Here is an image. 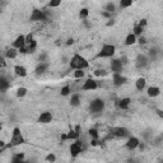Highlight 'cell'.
<instances>
[{
	"mask_svg": "<svg viewBox=\"0 0 163 163\" xmlns=\"http://www.w3.org/2000/svg\"><path fill=\"white\" fill-rule=\"evenodd\" d=\"M103 108H105V102H103L102 100H100V98L93 100V101L91 102V105H89V110H91V112H94V114L103 111Z\"/></svg>",
	"mask_w": 163,
	"mask_h": 163,
	"instance_id": "cell-5",
	"label": "cell"
},
{
	"mask_svg": "<svg viewBox=\"0 0 163 163\" xmlns=\"http://www.w3.org/2000/svg\"><path fill=\"white\" fill-rule=\"evenodd\" d=\"M69 150H70L71 157H78V156L82 153V150H83L80 142H78V140H75L74 143H71V145H70Z\"/></svg>",
	"mask_w": 163,
	"mask_h": 163,
	"instance_id": "cell-6",
	"label": "cell"
},
{
	"mask_svg": "<svg viewBox=\"0 0 163 163\" xmlns=\"http://www.w3.org/2000/svg\"><path fill=\"white\" fill-rule=\"evenodd\" d=\"M106 74H107V71L106 70H101V69L94 71V75H97V77H103V75H106Z\"/></svg>",
	"mask_w": 163,
	"mask_h": 163,
	"instance_id": "cell-36",
	"label": "cell"
},
{
	"mask_svg": "<svg viewBox=\"0 0 163 163\" xmlns=\"http://www.w3.org/2000/svg\"><path fill=\"white\" fill-rule=\"evenodd\" d=\"M147 94L149 97H157V96L161 94V89L158 88V87H156V85H152V87H149V88L147 89Z\"/></svg>",
	"mask_w": 163,
	"mask_h": 163,
	"instance_id": "cell-16",
	"label": "cell"
},
{
	"mask_svg": "<svg viewBox=\"0 0 163 163\" xmlns=\"http://www.w3.org/2000/svg\"><path fill=\"white\" fill-rule=\"evenodd\" d=\"M102 17H105V18H111L112 15H111V13H108V12H106V10H105V12H102Z\"/></svg>",
	"mask_w": 163,
	"mask_h": 163,
	"instance_id": "cell-37",
	"label": "cell"
},
{
	"mask_svg": "<svg viewBox=\"0 0 163 163\" xmlns=\"http://www.w3.org/2000/svg\"><path fill=\"white\" fill-rule=\"evenodd\" d=\"M139 145H140V142H139V139H138L136 136H129L127 142H126V144H125V147H126L129 150H134V149H136Z\"/></svg>",
	"mask_w": 163,
	"mask_h": 163,
	"instance_id": "cell-8",
	"label": "cell"
},
{
	"mask_svg": "<svg viewBox=\"0 0 163 163\" xmlns=\"http://www.w3.org/2000/svg\"><path fill=\"white\" fill-rule=\"evenodd\" d=\"M26 163H27V162H26Z\"/></svg>",
	"mask_w": 163,
	"mask_h": 163,
	"instance_id": "cell-42",
	"label": "cell"
},
{
	"mask_svg": "<svg viewBox=\"0 0 163 163\" xmlns=\"http://www.w3.org/2000/svg\"><path fill=\"white\" fill-rule=\"evenodd\" d=\"M115 9H116V6H115V4L112 2H110V3L106 4V12L112 13V12H115Z\"/></svg>",
	"mask_w": 163,
	"mask_h": 163,
	"instance_id": "cell-30",
	"label": "cell"
},
{
	"mask_svg": "<svg viewBox=\"0 0 163 163\" xmlns=\"http://www.w3.org/2000/svg\"><path fill=\"white\" fill-rule=\"evenodd\" d=\"M134 43H136V36L131 32V33H129L126 36V38H125V45L126 46H131V45H134Z\"/></svg>",
	"mask_w": 163,
	"mask_h": 163,
	"instance_id": "cell-17",
	"label": "cell"
},
{
	"mask_svg": "<svg viewBox=\"0 0 163 163\" xmlns=\"http://www.w3.org/2000/svg\"><path fill=\"white\" fill-rule=\"evenodd\" d=\"M47 68H49V64L47 62H40L38 64V66L36 68V74L37 75H41V74H43V73H45L46 70H47Z\"/></svg>",
	"mask_w": 163,
	"mask_h": 163,
	"instance_id": "cell-18",
	"label": "cell"
},
{
	"mask_svg": "<svg viewBox=\"0 0 163 163\" xmlns=\"http://www.w3.org/2000/svg\"><path fill=\"white\" fill-rule=\"evenodd\" d=\"M60 93H61V96H64V97L69 96V94H70V87H69V85H65V87H62Z\"/></svg>",
	"mask_w": 163,
	"mask_h": 163,
	"instance_id": "cell-31",
	"label": "cell"
},
{
	"mask_svg": "<svg viewBox=\"0 0 163 163\" xmlns=\"http://www.w3.org/2000/svg\"><path fill=\"white\" fill-rule=\"evenodd\" d=\"M112 80H114V84L116 87H121L122 84L126 83V78L124 77L122 74H112Z\"/></svg>",
	"mask_w": 163,
	"mask_h": 163,
	"instance_id": "cell-14",
	"label": "cell"
},
{
	"mask_svg": "<svg viewBox=\"0 0 163 163\" xmlns=\"http://www.w3.org/2000/svg\"><path fill=\"white\" fill-rule=\"evenodd\" d=\"M73 43H74V40L73 38H69L68 42H66V45H73Z\"/></svg>",
	"mask_w": 163,
	"mask_h": 163,
	"instance_id": "cell-39",
	"label": "cell"
},
{
	"mask_svg": "<svg viewBox=\"0 0 163 163\" xmlns=\"http://www.w3.org/2000/svg\"><path fill=\"white\" fill-rule=\"evenodd\" d=\"M83 77H84V71L83 70H74V78L80 79Z\"/></svg>",
	"mask_w": 163,
	"mask_h": 163,
	"instance_id": "cell-33",
	"label": "cell"
},
{
	"mask_svg": "<svg viewBox=\"0 0 163 163\" xmlns=\"http://www.w3.org/2000/svg\"><path fill=\"white\" fill-rule=\"evenodd\" d=\"M157 112H158V115H159L161 117H163V112H162V111H157Z\"/></svg>",
	"mask_w": 163,
	"mask_h": 163,
	"instance_id": "cell-41",
	"label": "cell"
},
{
	"mask_svg": "<svg viewBox=\"0 0 163 163\" xmlns=\"http://www.w3.org/2000/svg\"><path fill=\"white\" fill-rule=\"evenodd\" d=\"M27 94V88H24V87H20V88L17 89V97H24Z\"/></svg>",
	"mask_w": 163,
	"mask_h": 163,
	"instance_id": "cell-28",
	"label": "cell"
},
{
	"mask_svg": "<svg viewBox=\"0 0 163 163\" xmlns=\"http://www.w3.org/2000/svg\"><path fill=\"white\" fill-rule=\"evenodd\" d=\"M70 68L74 70H84L87 68H89V62L87 61L85 58H83L79 54H75L70 60Z\"/></svg>",
	"mask_w": 163,
	"mask_h": 163,
	"instance_id": "cell-1",
	"label": "cell"
},
{
	"mask_svg": "<svg viewBox=\"0 0 163 163\" xmlns=\"http://www.w3.org/2000/svg\"><path fill=\"white\" fill-rule=\"evenodd\" d=\"M130 102L131 101H130V98H127V97L126 98H121L118 101V107H120L121 110H127L129 106H130Z\"/></svg>",
	"mask_w": 163,
	"mask_h": 163,
	"instance_id": "cell-22",
	"label": "cell"
},
{
	"mask_svg": "<svg viewBox=\"0 0 163 163\" xmlns=\"http://www.w3.org/2000/svg\"><path fill=\"white\" fill-rule=\"evenodd\" d=\"M89 136L92 138V140H97L98 139V131H97L96 129H89Z\"/></svg>",
	"mask_w": 163,
	"mask_h": 163,
	"instance_id": "cell-29",
	"label": "cell"
},
{
	"mask_svg": "<svg viewBox=\"0 0 163 163\" xmlns=\"http://www.w3.org/2000/svg\"><path fill=\"white\" fill-rule=\"evenodd\" d=\"M36 49H37V42L33 40L31 43H28L27 45V50H28V54H32V52H35L36 51Z\"/></svg>",
	"mask_w": 163,
	"mask_h": 163,
	"instance_id": "cell-26",
	"label": "cell"
},
{
	"mask_svg": "<svg viewBox=\"0 0 163 163\" xmlns=\"http://www.w3.org/2000/svg\"><path fill=\"white\" fill-rule=\"evenodd\" d=\"M79 134H80V133H78L77 130H73V129H71L66 135H68V139H70V140H77V139L79 138Z\"/></svg>",
	"mask_w": 163,
	"mask_h": 163,
	"instance_id": "cell-24",
	"label": "cell"
},
{
	"mask_svg": "<svg viewBox=\"0 0 163 163\" xmlns=\"http://www.w3.org/2000/svg\"><path fill=\"white\" fill-rule=\"evenodd\" d=\"M143 29H144V28H143L142 26H140L139 23H136V24L134 26V28H133V33L138 37V36H140V35L143 33Z\"/></svg>",
	"mask_w": 163,
	"mask_h": 163,
	"instance_id": "cell-25",
	"label": "cell"
},
{
	"mask_svg": "<svg viewBox=\"0 0 163 163\" xmlns=\"http://www.w3.org/2000/svg\"><path fill=\"white\" fill-rule=\"evenodd\" d=\"M135 65L138 69H143L148 65V58L143 54H140V55L136 56V60H135Z\"/></svg>",
	"mask_w": 163,
	"mask_h": 163,
	"instance_id": "cell-11",
	"label": "cell"
},
{
	"mask_svg": "<svg viewBox=\"0 0 163 163\" xmlns=\"http://www.w3.org/2000/svg\"><path fill=\"white\" fill-rule=\"evenodd\" d=\"M46 161H47V162H50V163H54V162L56 161V157H55V154H52V153L47 154V156H46Z\"/></svg>",
	"mask_w": 163,
	"mask_h": 163,
	"instance_id": "cell-35",
	"label": "cell"
},
{
	"mask_svg": "<svg viewBox=\"0 0 163 163\" xmlns=\"http://www.w3.org/2000/svg\"><path fill=\"white\" fill-rule=\"evenodd\" d=\"M131 5H133L131 0H121V2H120V6L121 8H129V6H131Z\"/></svg>",
	"mask_w": 163,
	"mask_h": 163,
	"instance_id": "cell-32",
	"label": "cell"
},
{
	"mask_svg": "<svg viewBox=\"0 0 163 163\" xmlns=\"http://www.w3.org/2000/svg\"><path fill=\"white\" fill-rule=\"evenodd\" d=\"M29 20L31 22H46L47 20V14L43 12V10H40V9L36 8V9L32 10Z\"/></svg>",
	"mask_w": 163,
	"mask_h": 163,
	"instance_id": "cell-3",
	"label": "cell"
},
{
	"mask_svg": "<svg viewBox=\"0 0 163 163\" xmlns=\"http://www.w3.org/2000/svg\"><path fill=\"white\" fill-rule=\"evenodd\" d=\"M24 143V138L22 135L20 130L18 127L13 129V134H12V139H10V147H17Z\"/></svg>",
	"mask_w": 163,
	"mask_h": 163,
	"instance_id": "cell-2",
	"label": "cell"
},
{
	"mask_svg": "<svg viewBox=\"0 0 163 163\" xmlns=\"http://www.w3.org/2000/svg\"><path fill=\"white\" fill-rule=\"evenodd\" d=\"M115 50L114 45H103L101 51L97 54V58H111L115 55Z\"/></svg>",
	"mask_w": 163,
	"mask_h": 163,
	"instance_id": "cell-4",
	"label": "cell"
},
{
	"mask_svg": "<svg viewBox=\"0 0 163 163\" xmlns=\"http://www.w3.org/2000/svg\"><path fill=\"white\" fill-rule=\"evenodd\" d=\"M60 4H61L60 0H52V2L49 3V6H50V8H56V6H59Z\"/></svg>",
	"mask_w": 163,
	"mask_h": 163,
	"instance_id": "cell-34",
	"label": "cell"
},
{
	"mask_svg": "<svg viewBox=\"0 0 163 163\" xmlns=\"http://www.w3.org/2000/svg\"><path fill=\"white\" fill-rule=\"evenodd\" d=\"M114 135L116 138H126L130 135L129 130L126 127H115L114 129Z\"/></svg>",
	"mask_w": 163,
	"mask_h": 163,
	"instance_id": "cell-13",
	"label": "cell"
},
{
	"mask_svg": "<svg viewBox=\"0 0 163 163\" xmlns=\"http://www.w3.org/2000/svg\"><path fill=\"white\" fill-rule=\"evenodd\" d=\"M9 87H10V84H9V82L6 80L5 77H2V78H0V91H2V92L4 93V92L8 91Z\"/></svg>",
	"mask_w": 163,
	"mask_h": 163,
	"instance_id": "cell-20",
	"label": "cell"
},
{
	"mask_svg": "<svg viewBox=\"0 0 163 163\" xmlns=\"http://www.w3.org/2000/svg\"><path fill=\"white\" fill-rule=\"evenodd\" d=\"M139 24H140V26H142V27L144 28V27L147 26V19H140V22H139Z\"/></svg>",
	"mask_w": 163,
	"mask_h": 163,
	"instance_id": "cell-38",
	"label": "cell"
},
{
	"mask_svg": "<svg viewBox=\"0 0 163 163\" xmlns=\"http://www.w3.org/2000/svg\"><path fill=\"white\" fill-rule=\"evenodd\" d=\"M27 46V41H26V36L24 35H19L15 40H14V42H13V46L12 47H14V49H17V50H19V49H22V47H26Z\"/></svg>",
	"mask_w": 163,
	"mask_h": 163,
	"instance_id": "cell-7",
	"label": "cell"
},
{
	"mask_svg": "<svg viewBox=\"0 0 163 163\" xmlns=\"http://www.w3.org/2000/svg\"><path fill=\"white\" fill-rule=\"evenodd\" d=\"M139 42H140V43H145L147 41H145V38H143V37H142V38H139Z\"/></svg>",
	"mask_w": 163,
	"mask_h": 163,
	"instance_id": "cell-40",
	"label": "cell"
},
{
	"mask_svg": "<svg viewBox=\"0 0 163 163\" xmlns=\"http://www.w3.org/2000/svg\"><path fill=\"white\" fill-rule=\"evenodd\" d=\"M14 73H15V75L22 77V78L27 77V69L24 66H22V65H15V66H14Z\"/></svg>",
	"mask_w": 163,
	"mask_h": 163,
	"instance_id": "cell-15",
	"label": "cell"
},
{
	"mask_svg": "<svg viewBox=\"0 0 163 163\" xmlns=\"http://www.w3.org/2000/svg\"><path fill=\"white\" fill-rule=\"evenodd\" d=\"M69 103H70L71 107H78L80 105V97H79V94H73L70 101H69Z\"/></svg>",
	"mask_w": 163,
	"mask_h": 163,
	"instance_id": "cell-21",
	"label": "cell"
},
{
	"mask_svg": "<svg viewBox=\"0 0 163 163\" xmlns=\"http://www.w3.org/2000/svg\"><path fill=\"white\" fill-rule=\"evenodd\" d=\"M40 124H50L52 121V114L49 112V111H45L42 112L40 116H38V120H37Z\"/></svg>",
	"mask_w": 163,
	"mask_h": 163,
	"instance_id": "cell-12",
	"label": "cell"
},
{
	"mask_svg": "<svg viewBox=\"0 0 163 163\" xmlns=\"http://www.w3.org/2000/svg\"><path fill=\"white\" fill-rule=\"evenodd\" d=\"M145 85H147V80L144 78H139L135 83V87L138 91H144L145 89Z\"/></svg>",
	"mask_w": 163,
	"mask_h": 163,
	"instance_id": "cell-23",
	"label": "cell"
},
{
	"mask_svg": "<svg viewBox=\"0 0 163 163\" xmlns=\"http://www.w3.org/2000/svg\"><path fill=\"white\" fill-rule=\"evenodd\" d=\"M18 52H19V51H17V49L10 47V49H8L6 52H5V58H6V59H15L17 55H18Z\"/></svg>",
	"mask_w": 163,
	"mask_h": 163,
	"instance_id": "cell-19",
	"label": "cell"
},
{
	"mask_svg": "<svg viewBox=\"0 0 163 163\" xmlns=\"http://www.w3.org/2000/svg\"><path fill=\"white\" fill-rule=\"evenodd\" d=\"M122 62L121 60H118V59H112L111 61V70L114 74H121V70H122Z\"/></svg>",
	"mask_w": 163,
	"mask_h": 163,
	"instance_id": "cell-9",
	"label": "cell"
},
{
	"mask_svg": "<svg viewBox=\"0 0 163 163\" xmlns=\"http://www.w3.org/2000/svg\"><path fill=\"white\" fill-rule=\"evenodd\" d=\"M88 14H89V10L87 9V8H82L80 9V12H79V18L85 20L87 18H88Z\"/></svg>",
	"mask_w": 163,
	"mask_h": 163,
	"instance_id": "cell-27",
	"label": "cell"
},
{
	"mask_svg": "<svg viewBox=\"0 0 163 163\" xmlns=\"http://www.w3.org/2000/svg\"><path fill=\"white\" fill-rule=\"evenodd\" d=\"M97 87H98L97 82H96L94 79L89 78V79H87V80L84 82V84L82 85V89H83V91H94V89H97Z\"/></svg>",
	"mask_w": 163,
	"mask_h": 163,
	"instance_id": "cell-10",
	"label": "cell"
}]
</instances>
